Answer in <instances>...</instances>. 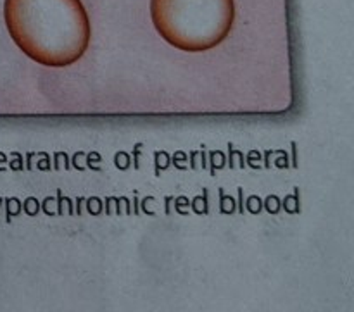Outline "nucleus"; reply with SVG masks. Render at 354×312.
<instances>
[{"mask_svg":"<svg viewBox=\"0 0 354 312\" xmlns=\"http://www.w3.org/2000/svg\"><path fill=\"white\" fill-rule=\"evenodd\" d=\"M3 21L19 50L47 68L78 62L92 38L82 0H3Z\"/></svg>","mask_w":354,"mask_h":312,"instance_id":"obj_1","label":"nucleus"},{"mask_svg":"<svg viewBox=\"0 0 354 312\" xmlns=\"http://www.w3.org/2000/svg\"><path fill=\"white\" fill-rule=\"evenodd\" d=\"M156 31L183 52H206L227 40L234 28V0H151Z\"/></svg>","mask_w":354,"mask_h":312,"instance_id":"obj_2","label":"nucleus"}]
</instances>
